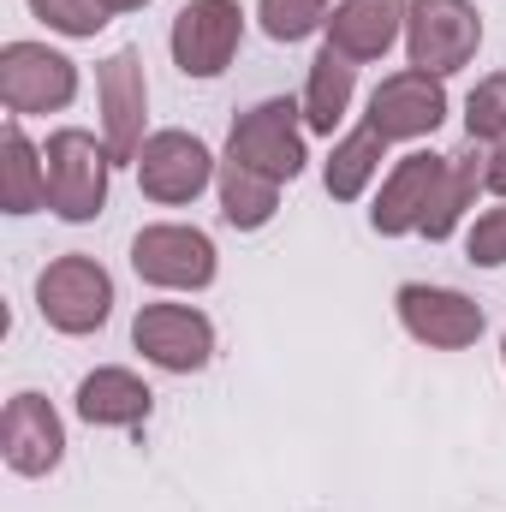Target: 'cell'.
Wrapping results in <instances>:
<instances>
[{
	"mask_svg": "<svg viewBox=\"0 0 506 512\" xmlns=\"http://www.w3.org/2000/svg\"><path fill=\"white\" fill-rule=\"evenodd\" d=\"M42 167H48V209L60 221L78 227V221H96L108 209V167H114V155L90 131L78 126L54 131L48 149H42Z\"/></svg>",
	"mask_w": 506,
	"mask_h": 512,
	"instance_id": "6da1fadb",
	"label": "cell"
},
{
	"mask_svg": "<svg viewBox=\"0 0 506 512\" xmlns=\"http://www.w3.org/2000/svg\"><path fill=\"white\" fill-rule=\"evenodd\" d=\"M36 310L54 334H96L114 316V274L96 256H54L36 274Z\"/></svg>",
	"mask_w": 506,
	"mask_h": 512,
	"instance_id": "7a4b0ae2",
	"label": "cell"
},
{
	"mask_svg": "<svg viewBox=\"0 0 506 512\" xmlns=\"http://www.w3.org/2000/svg\"><path fill=\"white\" fill-rule=\"evenodd\" d=\"M483 48V18L471 0H411L405 6V60L429 78L471 66Z\"/></svg>",
	"mask_w": 506,
	"mask_h": 512,
	"instance_id": "3957f363",
	"label": "cell"
},
{
	"mask_svg": "<svg viewBox=\"0 0 506 512\" xmlns=\"http://www.w3.org/2000/svg\"><path fill=\"white\" fill-rule=\"evenodd\" d=\"M298 114L304 108H292L286 96H268V102H256L245 108L239 120H233V137H227V161H239V167H251L262 179H298L304 173V126H298Z\"/></svg>",
	"mask_w": 506,
	"mask_h": 512,
	"instance_id": "277c9868",
	"label": "cell"
},
{
	"mask_svg": "<svg viewBox=\"0 0 506 512\" xmlns=\"http://www.w3.org/2000/svg\"><path fill=\"white\" fill-rule=\"evenodd\" d=\"M239 42H245V12H239V0H185L179 18H173V36H167L173 66H179L185 78H221V72L233 66Z\"/></svg>",
	"mask_w": 506,
	"mask_h": 512,
	"instance_id": "5b68a950",
	"label": "cell"
},
{
	"mask_svg": "<svg viewBox=\"0 0 506 512\" xmlns=\"http://www.w3.org/2000/svg\"><path fill=\"white\" fill-rule=\"evenodd\" d=\"M131 268H137V280H149L161 292H203L215 280V239L203 227H179V221L143 227L131 239Z\"/></svg>",
	"mask_w": 506,
	"mask_h": 512,
	"instance_id": "8992f818",
	"label": "cell"
},
{
	"mask_svg": "<svg viewBox=\"0 0 506 512\" xmlns=\"http://www.w3.org/2000/svg\"><path fill=\"white\" fill-rule=\"evenodd\" d=\"M131 346L167 376H197L215 358V322L191 304H143L131 322Z\"/></svg>",
	"mask_w": 506,
	"mask_h": 512,
	"instance_id": "52a82bcc",
	"label": "cell"
},
{
	"mask_svg": "<svg viewBox=\"0 0 506 512\" xmlns=\"http://www.w3.org/2000/svg\"><path fill=\"white\" fill-rule=\"evenodd\" d=\"M78 96V66L48 42H6L0 48V102L12 114H54Z\"/></svg>",
	"mask_w": 506,
	"mask_h": 512,
	"instance_id": "ba28073f",
	"label": "cell"
},
{
	"mask_svg": "<svg viewBox=\"0 0 506 512\" xmlns=\"http://www.w3.org/2000/svg\"><path fill=\"white\" fill-rule=\"evenodd\" d=\"M393 310H399L405 334H411L417 346H435V352H465V346H477L483 328H489V316H483L477 298H465V292H453V286H423V280L399 286Z\"/></svg>",
	"mask_w": 506,
	"mask_h": 512,
	"instance_id": "9c48e42d",
	"label": "cell"
},
{
	"mask_svg": "<svg viewBox=\"0 0 506 512\" xmlns=\"http://www.w3.org/2000/svg\"><path fill=\"white\" fill-rule=\"evenodd\" d=\"M215 173H221V167H215L209 143L191 137V131H155V137L143 143V155H137V185H143V197H155V203H167V209L197 203Z\"/></svg>",
	"mask_w": 506,
	"mask_h": 512,
	"instance_id": "30bf717a",
	"label": "cell"
},
{
	"mask_svg": "<svg viewBox=\"0 0 506 512\" xmlns=\"http://www.w3.org/2000/svg\"><path fill=\"white\" fill-rule=\"evenodd\" d=\"M96 96H102V143L114 161H131L143 155V120H149V78H143V54L137 48H120L102 60L96 72Z\"/></svg>",
	"mask_w": 506,
	"mask_h": 512,
	"instance_id": "8fae6325",
	"label": "cell"
},
{
	"mask_svg": "<svg viewBox=\"0 0 506 512\" xmlns=\"http://www.w3.org/2000/svg\"><path fill=\"white\" fill-rule=\"evenodd\" d=\"M447 179V155H429V149H411L393 161V173L381 179V197L370 209V227L381 239H405V233H423L429 209H435V191Z\"/></svg>",
	"mask_w": 506,
	"mask_h": 512,
	"instance_id": "7c38bea8",
	"label": "cell"
},
{
	"mask_svg": "<svg viewBox=\"0 0 506 512\" xmlns=\"http://www.w3.org/2000/svg\"><path fill=\"white\" fill-rule=\"evenodd\" d=\"M441 120H447V90H441V78H429V72H417V66L381 78L376 96H370V126H376L387 143L429 137Z\"/></svg>",
	"mask_w": 506,
	"mask_h": 512,
	"instance_id": "4fadbf2b",
	"label": "cell"
},
{
	"mask_svg": "<svg viewBox=\"0 0 506 512\" xmlns=\"http://www.w3.org/2000/svg\"><path fill=\"white\" fill-rule=\"evenodd\" d=\"M0 453L18 477H48L66 459V429L42 393H12L0 417Z\"/></svg>",
	"mask_w": 506,
	"mask_h": 512,
	"instance_id": "5bb4252c",
	"label": "cell"
},
{
	"mask_svg": "<svg viewBox=\"0 0 506 512\" xmlns=\"http://www.w3.org/2000/svg\"><path fill=\"white\" fill-rule=\"evenodd\" d=\"M399 36H405V0H340L328 18V48H340L358 66L381 60Z\"/></svg>",
	"mask_w": 506,
	"mask_h": 512,
	"instance_id": "9a60e30c",
	"label": "cell"
},
{
	"mask_svg": "<svg viewBox=\"0 0 506 512\" xmlns=\"http://www.w3.org/2000/svg\"><path fill=\"white\" fill-rule=\"evenodd\" d=\"M149 411H155L149 382L131 376V370H120V364L90 370V376L78 382V417H84L90 429H137Z\"/></svg>",
	"mask_w": 506,
	"mask_h": 512,
	"instance_id": "2e32d148",
	"label": "cell"
},
{
	"mask_svg": "<svg viewBox=\"0 0 506 512\" xmlns=\"http://www.w3.org/2000/svg\"><path fill=\"white\" fill-rule=\"evenodd\" d=\"M477 191H489V149L483 143H465L459 155H447V179L435 191V209L423 221V239H435V245L453 239L459 221H465V209L477 203Z\"/></svg>",
	"mask_w": 506,
	"mask_h": 512,
	"instance_id": "e0dca14e",
	"label": "cell"
},
{
	"mask_svg": "<svg viewBox=\"0 0 506 512\" xmlns=\"http://www.w3.org/2000/svg\"><path fill=\"white\" fill-rule=\"evenodd\" d=\"M352 90H358V60H346L340 48H322L310 60V84H304V126L334 137V126L352 108Z\"/></svg>",
	"mask_w": 506,
	"mask_h": 512,
	"instance_id": "ac0fdd59",
	"label": "cell"
},
{
	"mask_svg": "<svg viewBox=\"0 0 506 512\" xmlns=\"http://www.w3.org/2000/svg\"><path fill=\"white\" fill-rule=\"evenodd\" d=\"M0 209L6 215H36L48 203V167H42V149L24 137V126L12 120L0 137Z\"/></svg>",
	"mask_w": 506,
	"mask_h": 512,
	"instance_id": "d6986e66",
	"label": "cell"
},
{
	"mask_svg": "<svg viewBox=\"0 0 506 512\" xmlns=\"http://www.w3.org/2000/svg\"><path fill=\"white\" fill-rule=\"evenodd\" d=\"M381 155H387V137H381L370 120H364L358 131H346V137L334 143L328 167H322V185H328V197H334V203H358V197L370 191V179H376Z\"/></svg>",
	"mask_w": 506,
	"mask_h": 512,
	"instance_id": "ffe728a7",
	"label": "cell"
},
{
	"mask_svg": "<svg viewBox=\"0 0 506 512\" xmlns=\"http://www.w3.org/2000/svg\"><path fill=\"white\" fill-rule=\"evenodd\" d=\"M215 191H221V215H227V227H239V233L268 227L274 209H280V185L262 179V173H251V167H239V161H221Z\"/></svg>",
	"mask_w": 506,
	"mask_h": 512,
	"instance_id": "44dd1931",
	"label": "cell"
},
{
	"mask_svg": "<svg viewBox=\"0 0 506 512\" xmlns=\"http://www.w3.org/2000/svg\"><path fill=\"white\" fill-rule=\"evenodd\" d=\"M328 6L334 0H256V18L274 42H304L328 24Z\"/></svg>",
	"mask_w": 506,
	"mask_h": 512,
	"instance_id": "7402d4cb",
	"label": "cell"
},
{
	"mask_svg": "<svg viewBox=\"0 0 506 512\" xmlns=\"http://www.w3.org/2000/svg\"><path fill=\"white\" fill-rule=\"evenodd\" d=\"M465 131H471V143H501L506 137V72L483 78V84L471 90V102H465Z\"/></svg>",
	"mask_w": 506,
	"mask_h": 512,
	"instance_id": "603a6c76",
	"label": "cell"
},
{
	"mask_svg": "<svg viewBox=\"0 0 506 512\" xmlns=\"http://www.w3.org/2000/svg\"><path fill=\"white\" fill-rule=\"evenodd\" d=\"M30 12H36L48 30H60V36H96V30L114 18L102 0H30Z\"/></svg>",
	"mask_w": 506,
	"mask_h": 512,
	"instance_id": "cb8c5ba5",
	"label": "cell"
},
{
	"mask_svg": "<svg viewBox=\"0 0 506 512\" xmlns=\"http://www.w3.org/2000/svg\"><path fill=\"white\" fill-rule=\"evenodd\" d=\"M465 251H471L477 268H506V203H501V209H489V215H477V227H471Z\"/></svg>",
	"mask_w": 506,
	"mask_h": 512,
	"instance_id": "d4e9b609",
	"label": "cell"
},
{
	"mask_svg": "<svg viewBox=\"0 0 506 512\" xmlns=\"http://www.w3.org/2000/svg\"><path fill=\"white\" fill-rule=\"evenodd\" d=\"M483 149H489V191L506 197V137L501 143H483Z\"/></svg>",
	"mask_w": 506,
	"mask_h": 512,
	"instance_id": "484cf974",
	"label": "cell"
},
{
	"mask_svg": "<svg viewBox=\"0 0 506 512\" xmlns=\"http://www.w3.org/2000/svg\"><path fill=\"white\" fill-rule=\"evenodd\" d=\"M108 12H137V6H149V0H102Z\"/></svg>",
	"mask_w": 506,
	"mask_h": 512,
	"instance_id": "4316f807",
	"label": "cell"
},
{
	"mask_svg": "<svg viewBox=\"0 0 506 512\" xmlns=\"http://www.w3.org/2000/svg\"><path fill=\"white\" fill-rule=\"evenodd\" d=\"M501 358H506V334H501Z\"/></svg>",
	"mask_w": 506,
	"mask_h": 512,
	"instance_id": "83f0119b",
	"label": "cell"
}]
</instances>
